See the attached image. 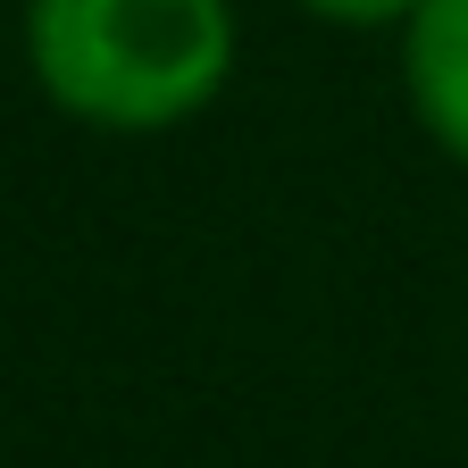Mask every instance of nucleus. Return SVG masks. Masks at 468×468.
Segmentation results:
<instances>
[{
    "mask_svg": "<svg viewBox=\"0 0 468 468\" xmlns=\"http://www.w3.org/2000/svg\"><path fill=\"white\" fill-rule=\"evenodd\" d=\"M234 0H26V68L92 134H176L234 76Z\"/></svg>",
    "mask_w": 468,
    "mask_h": 468,
    "instance_id": "obj_1",
    "label": "nucleus"
},
{
    "mask_svg": "<svg viewBox=\"0 0 468 468\" xmlns=\"http://www.w3.org/2000/svg\"><path fill=\"white\" fill-rule=\"evenodd\" d=\"M401 92L427 143L468 167V0H419L401 26Z\"/></svg>",
    "mask_w": 468,
    "mask_h": 468,
    "instance_id": "obj_2",
    "label": "nucleus"
},
{
    "mask_svg": "<svg viewBox=\"0 0 468 468\" xmlns=\"http://www.w3.org/2000/svg\"><path fill=\"white\" fill-rule=\"evenodd\" d=\"M318 26H351V34H377V26H410L419 0H302Z\"/></svg>",
    "mask_w": 468,
    "mask_h": 468,
    "instance_id": "obj_3",
    "label": "nucleus"
}]
</instances>
